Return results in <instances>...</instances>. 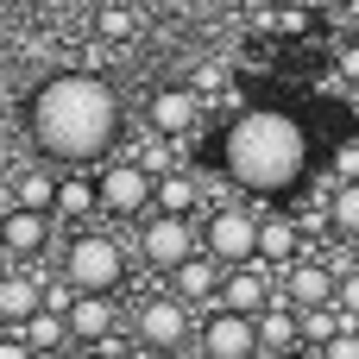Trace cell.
<instances>
[{
    "instance_id": "29",
    "label": "cell",
    "mask_w": 359,
    "mask_h": 359,
    "mask_svg": "<svg viewBox=\"0 0 359 359\" xmlns=\"http://www.w3.org/2000/svg\"><path fill=\"white\" fill-rule=\"evenodd\" d=\"M25 353H32L25 334H0V359H25Z\"/></svg>"
},
{
    "instance_id": "7",
    "label": "cell",
    "mask_w": 359,
    "mask_h": 359,
    "mask_svg": "<svg viewBox=\"0 0 359 359\" xmlns=\"http://www.w3.org/2000/svg\"><path fill=\"white\" fill-rule=\"evenodd\" d=\"M202 246L221 265H246V259H259V221L246 208H215L208 227H202Z\"/></svg>"
},
{
    "instance_id": "19",
    "label": "cell",
    "mask_w": 359,
    "mask_h": 359,
    "mask_svg": "<svg viewBox=\"0 0 359 359\" xmlns=\"http://www.w3.org/2000/svg\"><path fill=\"white\" fill-rule=\"evenodd\" d=\"M88 208H101V183H88V177H63V183H57V221H82Z\"/></svg>"
},
{
    "instance_id": "15",
    "label": "cell",
    "mask_w": 359,
    "mask_h": 359,
    "mask_svg": "<svg viewBox=\"0 0 359 359\" xmlns=\"http://www.w3.org/2000/svg\"><path fill=\"white\" fill-rule=\"evenodd\" d=\"M32 309H44V278H32V271H6V278H0V316L19 328Z\"/></svg>"
},
{
    "instance_id": "14",
    "label": "cell",
    "mask_w": 359,
    "mask_h": 359,
    "mask_svg": "<svg viewBox=\"0 0 359 359\" xmlns=\"http://www.w3.org/2000/svg\"><path fill=\"white\" fill-rule=\"evenodd\" d=\"M297 341H303V309L284 303V297L265 303V309H259V347H265V353H284V347H297Z\"/></svg>"
},
{
    "instance_id": "8",
    "label": "cell",
    "mask_w": 359,
    "mask_h": 359,
    "mask_svg": "<svg viewBox=\"0 0 359 359\" xmlns=\"http://www.w3.org/2000/svg\"><path fill=\"white\" fill-rule=\"evenodd\" d=\"M95 183H101V208H107V215H145V208L158 202V177H151L139 158H133V164L101 170Z\"/></svg>"
},
{
    "instance_id": "11",
    "label": "cell",
    "mask_w": 359,
    "mask_h": 359,
    "mask_svg": "<svg viewBox=\"0 0 359 359\" xmlns=\"http://www.w3.org/2000/svg\"><path fill=\"white\" fill-rule=\"evenodd\" d=\"M221 303H227V309L259 316L265 303H278V284L259 271V259H246V265H227V278H221Z\"/></svg>"
},
{
    "instance_id": "16",
    "label": "cell",
    "mask_w": 359,
    "mask_h": 359,
    "mask_svg": "<svg viewBox=\"0 0 359 359\" xmlns=\"http://www.w3.org/2000/svg\"><path fill=\"white\" fill-rule=\"evenodd\" d=\"M297 252H303V227L297 221H284V215L259 221V265H290Z\"/></svg>"
},
{
    "instance_id": "24",
    "label": "cell",
    "mask_w": 359,
    "mask_h": 359,
    "mask_svg": "<svg viewBox=\"0 0 359 359\" xmlns=\"http://www.w3.org/2000/svg\"><path fill=\"white\" fill-rule=\"evenodd\" d=\"M133 25H139V19H133L126 6H101V19H95L101 38H133Z\"/></svg>"
},
{
    "instance_id": "25",
    "label": "cell",
    "mask_w": 359,
    "mask_h": 359,
    "mask_svg": "<svg viewBox=\"0 0 359 359\" xmlns=\"http://www.w3.org/2000/svg\"><path fill=\"white\" fill-rule=\"evenodd\" d=\"M189 88H196V95H221V88H227V63H202V69H189Z\"/></svg>"
},
{
    "instance_id": "32",
    "label": "cell",
    "mask_w": 359,
    "mask_h": 359,
    "mask_svg": "<svg viewBox=\"0 0 359 359\" xmlns=\"http://www.w3.org/2000/svg\"><path fill=\"white\" fill-rule=\"evenodd\" d=\"M0 328H6V316H0Z\"/></svg>"
},
{
    "instance_id": "4",
    "label": "cell",
    "mask_w": 359,
    "mask_h": 359,
    "mask_svg": "<svg viewBox=\"0 0 359 359\" xmlns=\"http://www.w3.org/2000/svg\"><path fill=\"white\" fill-rule=\"evenodd\" d=\"M189 328H202V322H189V297H151V303H139L133 341L145 353H183L189 347Z\"/></svg>"
},
{
    "instance_id": "6",
    "label": "cell",
    "mask_w": 359,
    "mask_h": 359,
    "mask_svg": "<svg viewBox=\"0 0 359 359\" xmlns=\"http://www.w3.org/2000/svg\"><path fill=\"white\" fill-rule=\"evenodd\" d=\"M196 240H202V227H196L189 215H164V208H158L151 227H139V252H145V265H158V271H177L183 259H196Z\"/></svg>"
},
{
    "instance_id": "12",
    "label": "cell",
    "mask_w": 359,
    "mask_h": 359,
    "mask_svg": "<svg viewBox=\"0 0 359 359\" xmlns=\"http://www.w3.org/2000/svg\"><path fill=\"white\" fill-rule=\"evenodd\" d=\"M50 208H25V202H13V215H6V252L13 259H44V246H50Z\"/></svg>"
},
{
    "instance_id": "10",
    "label": "cell",
    "mask_w": 359,
    "mask_h": 359,
    "mask_svg": "<svg viewBox=\"0 0 359 359\" xmlns=\"http://www.w3.org/2000/svg\"><path fill=\"white\" fill-rule=\"evenodd\" d=\"M158 133H170V139H189L196 126H202V95L183 82V88H164V95H151V114H145Z\"/></svg>"
},
{
    "instance_id": "23",
    "label": "cell",
    "mask_w": 359,
    "mask_h": 359,
    "mask_svg": "<svg viewBox=\"0 0 359 359\" xmlns=\"http://www.w3.org/2000/svg\"><path fill=\"white\" fill-rule=\"evenodd\" d=\"M164 139H170V133H158V126H151V133L139 139V151H133V158H139L151 177H164V170H170V151H164Z\"/></svg>"
},
{
    "instance_id": "26",
    "label": "cell",
    "mask_w": 359,
    "mask_h": 359,
    "mask_svg": "<svg viewBox=\"0 0 359 359\" xmlns=\"http://www.w3.org/2000/svg\"><path fill=\"white\" fill-rule=\"evenodd\" d=\"M334 303L359 316V265H347V271H341V290H334Z\"/></svg>"
},
{
    "instance_id": "9",
    "label": "cell",
    "mask_w": 359,
    "mask_h": 359,
    "mask_svg": "<svg viewBox=\"0 0 359 359\" xmlns=\"http://www.w3.org/2000/svg\"><path fill=\"white\" fill-rule=\"evenodd\" d=\"M334 290H341V271H334V265H316V259H290V265H278V297L297 303V309L334 303Z\"/></svg>"
},
{
    "instance_id": "28",
    "label": "cell",
    "mask_w": 359,
    "mask_h": 359,
    "mask_svg": "<svg viewBox=\"0 0 359 359\" xmlns=\"http://www.w3.org/2000/svg\"><path fill=\"white\" fill-rule=\"evenodd\" d=\"M334 76H341V82H359V44H347V50L334 57Z\"/></svg>"
},
{
    "instance_id": "18",
    "label": "cell",
    "mask_w": 359,
    "mask_h": 359,
    "mask_svg": "<svg viewBox=\"0 0 359 359\" xmlns=\"http://www.w3.org/2000/svg\"><path fill=\"white\" fill-rule=\"evenodd\" d=\"M196 196H202V183L189 170H164L158 177V208L164 215H196Z\"/></svg>"
},
{
    "instance_id": "22",
    "label": "cell",
    "mask_w": 359,
    "mask_h": 359,
    "mask_svg": "<svg viewBox=\"0 0 359 359\" xmlns=\"http://www.w3.org/2000/svg\"><path fill=\"white\" fill-rule=\"evenodd\" d=\"M57 183H63V177H19V202H25V208H50V215H57Z\"/></svg>"
},
{
    "instance_id": "17",
    "label": "cell",
    "mask_w": 359,
    "mask_h": 359,
    "mask_svg": "<svg viewBox=\"0 0 359 359\" xmlns=\"http://www.w3.org/2000/svg\"><path fill=\"white\" fill-rule=\"evenodd\" d=\"M19 334L32 341V353H57V347L69 341V316H63V309H32V316L19 322Z\"/></svg>"
},
{
    "instance_id": "27",
    "label": "cell",
    "mask_w": 359,
    "mask_h": 359,
    "mask_svg": "<svg viewBox=\"0 0 359 359\" xmlns=\"http://www.w3.org/2000/svg\"><path fill=\"white\" fill-rule=\"evenodd\" d=\"M334 177H341V183H353V177H359V145H341V158H334Z\"/></svg>"
},
{
    "instance_id": "20",
    "label": "cell",
    "mask_w": 359,
    "mask_h": 359,
    "mask_svg": "<svg viewBox=\"0 0 359 359\" xmlns=\"http://www.w3.org/2000/svg\"><path fill=\"white\" fill-rule=\"evenodd\" d=\"M177 297H189V303H215V297H221L215 265H208V259H183V265H177Z\"/></svg>"
},
{
    "instance_id": "13",
    "label": "cell",
    "mask_w": 359,
    "mask_h": 359,
    "mask_svg": "<svg viewBox=\"0 0 359 359\" xmlns=\"http://www.w3.org/2000/svg\"><path fill=\"white\" fill-rule=\"evenodd\" d=\"M101 334H114V303H107V290H82L69 303V341L95 347Z\"/></svg>"
},
{
    "instance_id": "21",
    "label": "cell",
    "mask_w": 359,
    "mask_h": 359,
    "mask_svg": "<svg viewBox=\"0 0 359 359\" xmlns=\"http://www.w3.org/2000/svg\"><path fill=\"white\" fill-rule=\"evenodd\" d=\"M328 233L334 240H359V177L328 196Z\"/></svg>"
},
{
    "instance_id": "2",
    "label": "cell",
    "mask_w": 359,
    "mask_h": 359,
    "mask_svg": "<svg viewBox=\"0 0 359 359\" xmlns=\"http://www.w3.org/2000/svg\"><path fill=\"white\" fill-rule=\"evenodd\" d=\"M221 158H227V177H233L240 189L278 196V189H290V183L303 177L309 145H303V126H297L290 114H278V107H246V114L227 126Z\"/></svg>"
},
{
    "instance_id": "1",
    "label": "cell",
    "mask_w": 359,
    "mask_h": 359,
    "mask_svg": "<svg viewBox=\"0 0 359 359\" xmlns=\"http://www.w3.org/2000/svg\"><path fill=\"white\" fill-rule=\"evenodd\" d=\"M25 120H32V145H38L44 158H57V164H88V158H101V151L114 145V133H120V101H114V88H107L101 76L63 69V76H50V82L32 95Z\"/></svg>"
},
{
    "instance_id": "30",
    "label": "cell",
    "mask_w": 359,
    "mask_h": 359,
    "mask_svg": "<svg viewBox=\"0 0 359 359\" xmlns=\"http://www.w3.org/2000/svg\"><path fill=\"white\" fill-rule=\"evenodd\" d=\"M13 177V145H6V133H0V183Z\"/></svg>"
},
{
    "instance_id": "31",
    "label": "cell",
    "mask_w": 359,
    "mask_h": 359,
    "mask_svg": "<svg viewBox=\"0 0 359 359\" xmlns=\"http://www.w3.org/2000/svg\"><path fill=\"white\" fill-rule=\"evenodd\" d=\"M0 252H6V215H0Z\"/></svg>"
},
{
    "instance_id": "3",
    "label": "cell",
    "mask_w": 359,
    "mask_h": 359,
    "mask_svg": "<svg viewBox=\"0 0 359 359\" xmlns=\"http://www.w3.org/2000/svg\"><path fill=\"white\" fill-rule=\"evenodd\" d=\"M63 271L76 278V290H114L126 278V252L114 233H76L63 246Z\"/></svg>"
},
{
    "instance_id": "5",
    "label": "cell",
    "mask_w": 359,
    "mask_h": 359,
    "mask_svg": "<svg viewBox=\"0 0 359 359\" xmlns=\"http://www.w3.org/2000/svg\"><path fill=\"white\" fill-rule=\"evenodd\" d=\"M196 347H202L208 359H252V353H265V347H259V316L221 303V309L196 328Z\"/></svg>"
}]
</instances>
